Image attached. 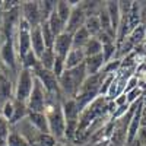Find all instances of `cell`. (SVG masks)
Returning a JSON list of instances; mask_svg holds the SVG:
<instances>
[{"label":"cell","mask_w":146,"mask_h":146,"mask_svg":"<svg viewBox=\"0 0 146 146\" xmlns=\"http://www.w3.org/2000/svg\"><path fill=\"white\" fill-rule=\"evenodd\" d=\"M45 22L48 23V27H50V29H51V32H53L54 36H57V35H60L62 32H64V25H63V22L58 19V16L56 13V9H54L53 13L48 16V19Z\"/></svg>","instance_id":"20"},{"label":"cell","mask_w":146,"mask_h":146,"mask_svg":"<svg viewBox=\"0 0 146 146\" xmlns=\"http://www.w3.org/2000/svg\"><path fill=\"white\" fill-rule=\"evenodd\" d=\"M73 48L72 45V34L67 32H62L60 35L56 36L54 44H53V53L56 57L60 58H66V56L69 54V51Z\"/></svg>","instance_id":"8"},{"label":"cell","mask_w":146,"mask_h":146,"mask_svg":"<svg viewBox=\"0 0 146 146\" xmlns=\"http://www.w3.org/2000/svg\"><path fill=\"white\" fill-rule=\"evenodd\" d=\"M27 118L29 120V123L38 130L40 133H44V135H50L48 131V123H47V117L44 113H28Z\"/></svg>","instance_id":"14"},{"label":"cell","mask_w":146,"mask_h":146,"mask_svg":"<svg viewBox=\"0 0 146 146\" xmlns=\"http://www.w3.org/2000/svg\"><path fill=\"white\" fill-rule=\"evenodd\" d=\"M83 28L88 31V34L91 36H96L100 32H101V25H100V21H98V16L96 15H92V16H88L86 21H85V25Z\"/></svg>","instance_id":"21"},{"label":"cell","mask_w":146,"mask_h":146,"mask_svg":"<svg viewBox=\"0 0 146 146\" xmlns=\"http://www.w3.org/2000/svg\"><path fill=\"white\" fill-rule=\"evenodd\" d=\"M89 38H91V35L82 27L75 34H72V45H73V48H83L85 44L89 41Z\"/></svg>","instance_id":"18"},{"label":"cell","mask_w":146,"mask_h":146,"mask_svg":"<svg viewBox=\"0 0 146 146\" xmlns=\"http://www.w3.org/2000/svg\"><path fill=\"white\" fill-rule=\"evenodd\" d=\"M115 53H117V47H115V42H110V44H104L102 45V57H104V62L108 63L115 57Z\"/></svg>","instance_id":"26"},{"label":"cell","mask_w":146,"mask_h":146,"mask_svg":"<svg viewBox=\"0 0 146 146\" xmlns=\"http://www.w3.org/2000/svg\"><path fill=\"white\" fill-rule=\"evenodd\" d=\"M0 114H2L9 123H10V120H12V115H13V100H10L7 102L3 104V107L0 108Z\"/></svg>","instance_id":"28"},{"label":"cell","mask_w":146,"mask_h":146,"mask_svg":"<svg viewBox=\"0 0 146 146\" xmlns=\"http://www.w3.org/2000/svg\"><path fill=\"white\" fill-rule=\"evenodd\" d=\"M64 58H60V57H56L54 58V64L51 67V72L56 75V78L58 79L60 76L63 75V72H64Z\"/></svg>","instance_id":"27"},{"label":"cell","mask_w":146,"mask_h":146,"mask_svg":"<svg viewBox=\"0 0 146 146\" xmlns=\"http://www.w3.org/2000/svg\"><path fill=\"white\" fill-rule=\"evenodd\" d=\"M28 108H27V104L25 102H21V101H16L13 100V115H12V120H10V126L16 124L18 121H21L22 118H25L28 115Z\"/></svg>","instance_id":"16"},{"label":"cell","mask_w":146,"mask_h":146,"mask_svg":"<svg viewBox=\"0 0 146 146\" xmlns=\"http://www.w3.org/2000/svg\"><path fill=\"white\" fill-rule=\"evenodd\" d=\"M34 79L35 76L31 70L23 67L18 70V75L15 78V86H13V100L27 102L34 86Z\"/></svg>","instance_id":"3"},{"label":"cell","mask_w":146,"mask_h":146,"mask_svg":"<svg viewBox=\"0 0 146 146\" xmlns=\"http://www.w3.org/2000/svg\"><path fill=\"white\" fill-rule=\"evenodd\" d=\"M0 72H2V64H0Z\"/></svg>","instance_id":"30"},{"label":"cell","mask_w":146,"mask_h":146,"mask_svg":"<svg viewBox=\"0 0 146 146\" xmlns=\"http://www.w3.org/2000/svg\"><path fill=\"white\" fill-rule=\"evenodd\" d=\"M82 50L85 53V57H92V56H96V54L102 53V45L95 36H91L89 41L85 44V47L82 48Z\"/></svg>","instance_id":"19"},{"label":"cell","mask_w":146,"mask_h":146,"mask_svg":"<svg viewBox=\"0 0 146 146\" xmlns=\"http://www.w3.org/2000/svg\"><path fill=\"white\" fill-rule=\"evenodd\" d=\"M62 111L66 121H78L80 115V108L75 98H62Z\"/></svg>","instance_id":"10"},{"label":"cell","mask_w":146,"mask_h":146,"mask_svg":"<svg viewBox=\"0 0 146 146\" xmlns=\"http://www.w3.org/2000/svg\"><path fill=\"white\" fill-rule=\"evenodd\" d=\"M136 139H137V142L142 146H146V127H140L139 129V133H137Z\"/></svg>","instance_id":"29"},{"label":"cell","mask_w":146,"mask_h":146,"mask_svg":"<svg viewBox=\"0 0 146 146\" xmlns=\"http://www.w3.org/2000/svg\"><path fill=\"white\" fill-rule=\"evenodd\" d=\"M85 58L86 57H85V53L82 48H72L64 58V69L69 70V69H75V67L82 66L85 63Z\"/></svg>","instance_id":"12"},{"label":"cell","mask_w":146,"mask_h":146,"mask_svg":"<svg viewBox=\"0 0 146 146\" xmlns=\"http://www.w3.org/2000/svg\"><path fill=\"white\" fill-rule=\"evenodd\" d=\"M85 79H86V70L83 64L64 70L63 75L58 78V89L62 98H75Z\"/></svg>","instance_id":"2"},{"label":"cell","mask_w":146,"mask_h":146,"mask_svg":"<svg viewBox=\"0 0 146 146\" xmlns=\"http://www.w3.org/2000/svg\"><path fill=\"white\" fill-rule=\"evenodd\" d=\"M44 114L47 117L50 135L57 140V143H62V140H64V129H66V120L62 111V96L48 95Z\"/></svg>","instance_id":"1"},{"label":"cell","mask_w":146,"mask_h":146,"mask_svg":"<svg viewBox=\"0 0 146 146\" xmlns=\"http://www.w3.org/2000/svg\"><path fill=\"white\" fill-rule=\"evenodd\" d=\"M105 62H104V57L102 54H96V56H92V57H86L85 58V70H86V76H92V75H96L100 73L104 67Z\"/></svg>","instance_id":"13"},{"label":"cell","mask_w":146,"mask_h":146,"mask_svg":"<svg viewBox=\"0 0 146 146\" xmlns=\"http://www.w3.org/2000/svg\"><path fill=\"white\" fill-rule=\"evenodd\" d=\"M105 9H107V13L110 16V21H111V27L115 32L117 28H118V23H120V6H118V2H105Z\"/></svg>","instance_id":"15"},{"label":"cell","mask_w":146,"mask_h":146,"mask_svg":"<svg viewBox=\"0 0 146 146\" xmlns=\"http://www.w3.org/2000/svg\"><path fill=\"white\" fill-rule=\"evenodd\" d=\"M54 58H56V56H54L53 50H48V48H45L44 53L41 54V57L38 58L40 66H41L42 69L51 70V67H53V64H54Z\"/></svg>","instance_id":"24"},{"label":"cell","mask_w":146,"mask_h":146,"mask_svg":"<svg viewBox=\"0 0 146 146\" xmlns=\"http://www.w3.org/2000/svg\"><path fill=\"white\" fill-rule=\"evenodd\" d=\"M29 38H31V51L36 56V58H40L41 54L45 50L44 40H42V34H41V27H34L29 31Z\"/></svg>","instance_id":"11"},{"label":"cell","mask_w":146,"mask_h":146,"mask_svg":"<svg viewBox=\"0 0 146 146\" xmlns=\"http://www.w3.org/2000/svg\"><path fill=\"white\" fill-rule=\"evenodd\" d=\"M48 101V94L45 92L44 86L38 79H34V86L29 94V98L27 100V108L29 113H44Z\"/></svg>","instance_id":"4"},{"label":"cell","mask_w":146,"mask_h":146,"mask_svg":"<svg viewBox=\"0 0 146 146\" xmlns=\"http://www.w3.org/2000/svg\"><path fill=\"white\" fill-rule=\"evenodd\" d=\"M21 18L31 28L41 25V13L38 2H22L21 3Z\"/></svg>","instance_id":"6"},{"label":"cell","mask_w":146,"mask_h":146,"mask_svg":"<svg viewBox=\"0 0 146 146\" xmlns=\"http://www.w3.org/2000/svg\"><path fill=\"white\" fill-rule=\"evenodd\" d=\"M6 146H29V143L23 139L18 131H15L10 127L9 136H7V140H6Z\"/></svg>","instance_id":"23"},{"label":"cell","mask_w":146,"mask_h":146,"mask_svg":"<svg viewBox=\"0 0 146 146\" xmlns=\"http://www.w3.org/2000/svg\"><path fill=\"white\" fill-rule=\"evenodd\" d=\"M41 34H42V40H44V45L45 48H48V50H53V44H54V40L56 36L53 35L50 27H48L47 22H41Z\"/></svg>","instance_id":"22"},{"label":"cell","mask_w":146,"mask_h":146,"mask_svg":"<svg viewBox=\"0 0 146 146\" xmlns=\"http://www.w3.org/2000/svg\"><path fill=\"white\" fill-rule=\"evenodd\" d=\"M145 96H146V95H145Z\"/></svg>","instance_id":"31"},{"label":"cell","mask_w":146,"mask_h":146,"mask_svg":"<svg viewBox=\"0 0 146 146\" xmlns=\"http://www.w3.org/2000/svg\"><path fill=\"white\" fill-rule=\"evenodd\" d=\"M40 5V13H41V21L45 22L48 19V16H50L54 9H56V2H53V0H45V2H38Z\"/></svg>","instance_id":"25"},{"label":"cell","mask_w":146,"mask_h":146,"mask_svg":"<svg viewBox=\"0 0 146 146\" xmlns=\"http://www.w3.org/2000/svg\"><path fill=\"white\" fill-rule=\"evenodd\" d=\"M72 6L69 2H64V0H58V2H56V13L58 16V19L63 22V25L66 27V23L69 21V16L72 13Z\"/></svg>","instance_id":"17"},{"label":"cell","mask_w":146,"mask_h":146,"mask_svg":"<svg viewBox=\"0 0 146 146\" xmlns=\"http://www.w3.org/2000/svg\"><path fill=\"white\" fill-rule=\"evenodd\" d=\"M32 73L41 82L45 92L50 96H62L60 95V89H58V79L56 78V75L51 70H47V69H42L41 66H38Z\"/></svg>","instance_id":"5"},{"label":"cell","mask_w":146,"mask_h":146,"mask_svg":"<svg viewBox=\"0 0 146 146\" xmlns=\"http://www.w3.org/2000/svg\"><path fill=\"white\" fill-rule=\"evenodd\" d=\"M13 86L15 79L6 75L5 72H0V108L5 102L13 100Z\"/></svg>","instance_id":"9"},{"label":"cell","mask_w":146,"mask_h":146,"mask_svg":"<svg viewBox=\"0 0 146 146\" xmlns=\"http://www.w3.org/2000/svg\"><path fill=\"white\" fill-rule=\"evenodd\" d=\"M80 3L78 6H73V9H72V13L69 16V21H67L66 27H64V32H67V34H75L78 29H80L85 25L86 15H85V12H83Z\"/></svg>","instance_id":"7"}]
</instances>
